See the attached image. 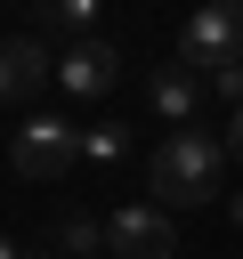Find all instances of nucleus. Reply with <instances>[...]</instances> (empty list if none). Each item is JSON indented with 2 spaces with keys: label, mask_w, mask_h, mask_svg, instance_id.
<instances>
[{
  "label": "nucleus",
  "mask_w": 243,
  "mask_h": 259,
  "mask_svg": "<svg viewBox=\"0 0 243 259\" xmlns=\"http://www.w3.org/2000/svg\"><path fill=\"white\" fill-rule=\"evenodd\" d=\"M219 170H227V146H219L211 130H170V138L154 146V162H146V178H154V194H162L170 210L211 202V194H219Z\"/></svg>",
  "instance_id": "1"
},
{
  "label": "nucleus",
  "mask_w": 243,
  "mask_h": 259,
  "mask_svg": "<svg viewBox=\"0 0 243 259\" xmlns=\"http://www.w3.org/2000/svg\"><path fill=\"white\" fill-rule=\"evenodd\" d=\"M178 65H194L202 81L219 65H243V0H202L178 32Z\"/></svg>",
  "instance_id": "2"
},
{
  "label": "nucleus",
  "mask_w": 243,
  "mask_h": 259,
  "mask_svg": "<svg viewBox=\"0 0 243 259\" xmlns=\"http://www.w3.org/2000/svg\"><path fill=\"white\" fill-rule=\"evenodd\" d=\"M8 162H16V178H65L73 162H81V130L73 121H57V113H32V121H16V138H8Z\"/></svg>",
  "instance_id": "3"
},
{
  "label": "nucleus",
  "mask_w": 243,
  "mask_h": 259,
  "mask_svg": "<svg viewBox=\"0 0 243 259\" xmlns=\"http://www.w3.org/2000/svg\"><path fill=\"white\" fill-rule=\"evenodd\" d=\"M105 251H113V259H170V251H178L170 210H146V202L113 210V219H105Z\"/></svg>",
  "instance_id": "4"
},
{
  "label": "nucleus",
  "mask_w": 243,
  "mask_h": 259,
  "mask_svg": "<svg viewBox=\"0 0 243 259\" xmlns=\"http://www.w3.org/2000/svg\"><path fill=\"white\" fill-rule=\"evenodd\" d=\"M57 81H65V89H73V97H105V89H113V81H122V49H113V40H97V32H89V40H73V49H65V57H57Z\"/></svg>",
  "instance_id": "5"
},
{
  "label": "nucleus",
  "mask_w": 243,
  "mask_h": 259,
  "mask_svg": "<svg viewBox=\"0 0 243 259\" xmlns=\"http://www.w3.org/2000/svg\"><path fill=\"white\" fill-rule=\"evenodd\" d=\"M57 81V57L40 40H0V105H24Z\"/></svg>",
  "instance_id": "6"
},
{
  "label": "nucleus",
  "mask_w": 243,
  "mask_h": 259,
  "mask_svg": "<svg viewBox=\"0 0 243 259\" xmlns=\"http://www.w3.org/2000/svg\"><path fill=\"white\" fill-rule=\"evenodd\" d=\"M146 97H154V113H162L170 130H186L194 105H202V73H194V65H162V73L146 81Z\"/></svg>",
  "instance_id": "7"
},
{
  "label": "nucleus",
  "mask_w": 243,
  "mask_h": 259,
  "mask_svg": "<svg viewBox=\"0 0 243 259\" xmlns=\"http://www.w3.org/2000/svg\"><path fill=\"white\" fill-rule=\"evenodd\" d=\"M97 8H105V0H49V16H57L65 32H81V40H89V24H97Z\"/></svg>",
  "instance_id": "8"
},
{
  "label": "nucleus",
  "mask_w": 243,
  "mask_h": 259,
  "mask_svg": "<svg viewBox=\"0 0 243 259\" xmlns=\"http://www.w3.org/2000/svg\"><path fill=\"white\" fill-rule=\"evenodd\" d=\"M57 243H65V251H97V243H105V227H89V219H65V235H57Z\"/></svg>",
  "instance_id": "9"
},
{
  "label": "nucleus",
  "mask_w": 243,
  "mask_h": 259,
  "mask_svg": "<svg viewBox=\"0 0 243 259\" xmlns=\"http://www.w3.org/2000/svg\"><path fill=\"white\" fill-rule=\"evenodd\" d=\"M211 89H219V97L243 113V65H219V73H211Z\"/></svg>",
  "instance_id": "10"
},
{
  "label": "nucleus",
  "mask_w": 243,
  "mask_h": 259,
  "mask_svg": "<svg viewBox=\"0 0 243 259\" xmlns=\"http://www.w3.org/2000/svg\"><path fill=\"white\" fill-rule=\"evenodd\" d=\"M81 154H97V162H113V154H122V130H89V138H81Z\"/></svg>",
  "instance_id": "11"
},
{
  "label": "nucleus",
  "mask_w": 243,
  "mask_h": 259,
  "mask_svg": "<svg viewBox=\"0 0 243 259\" xmlns=\"http://www.w3.org/2000/svg\"><path fill=\"white\" fill-rule=\"evenodd\" d=\"M227 154H235V162H243V113H235V130H227Z\"/></svg>",
  "instance_id": "12"
},
{
  "label": "nucleus",
  "mask_w": 243,
  "mask_h": 259,
  "mask_svg": "<svg viewBox=\"0 0 243 259\" xmlns=\"http://www.w3.org/2000/svg\"><path fill=\"white\" fill-rule=\"evenodd\" d=\"M0 259H24V251H16V243H0Z\"/></svg>",
  "instance_id": "13"
},
{
  "label": "nucleus",
  "mask_w": 243,
  "mask_h": 259,
  "mask_svg": "<svg viewBox=\"0 0 243 259\" xmlns=\"http://www.w3.org/2000/svg\"><path fill=\"white\" fill-rule=\"evenodd\" d=\"M235 219H243V202H235Z\"/></svg>",
  "instance_id": "14"
},
{
  "label": "nucleus",
  "mask_w": 243,
  "mask_h": 259,
  "mask_svg": "<svg viewBox=\"0 0 243 259\" xmlns=\"http://www.w3.org/2000/svg\"><path fill=\"white\" fill-rule=\"evenodd\" d=\"M24 259H32V251H24Z\"/></svg>",
  "instance_id": "15"
}]
</instances>
